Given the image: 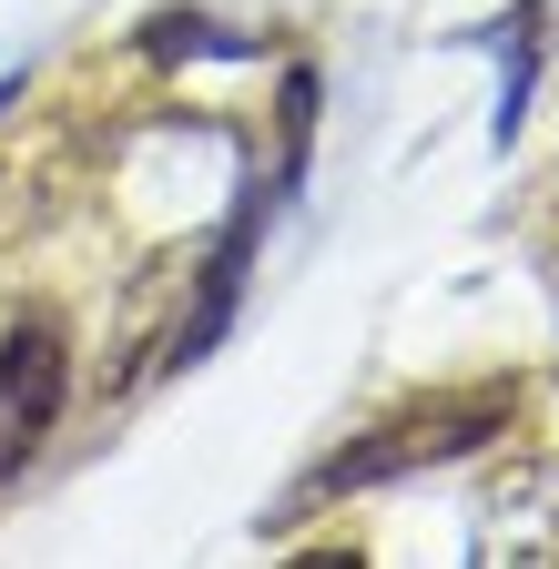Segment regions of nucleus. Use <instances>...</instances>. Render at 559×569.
<instances>
[{"mask_svg": "<svg viewBox=\"0 0 559 569\" xmlns=\"http://www.w3.org/2000/svg\"><path fill=\"white\" fill-rule=\"evenodd\" d=\"M509 417H519V387H509V377H488V387H468V397H428V407L367 427V438H346V448L306 478V509L357 498V488H377V478H407V468H458V458H478L488 438H499Z\"/></svg>", "mask_w": 559, "mask_h": 569, "instance_id": "obj_1", "label": "nucleus"}, {"mask_svg": "<svg viewBox=\"0 0 559 569\" xmlns=\"http://www.w3.org/2000/svg\"><path fill=\"white\" fill-rule=\"evenodd\" d=\"M61 387H72V346H61L51 316H11L0 336V478H21V458L51 438Z\"/></svg>", "mask_w": 559, "mask_h": 569, "instance_id": "obj_2", "label": "nucleus"}, {"mask_svg": "<svg viewBox=\"0 0 559 569\" xmlns=\"http://www.w3.org/2000/svg\"><path fill=\"white\" fill-rule=\"evenodd\" d=\"M11 92H21V71H11V82H0V112H11Z\"/></svg>", "mask_w": 559, "mask_h": 569, "instance_id": "obj_3", "label": "nucleus"}]
</instances>
